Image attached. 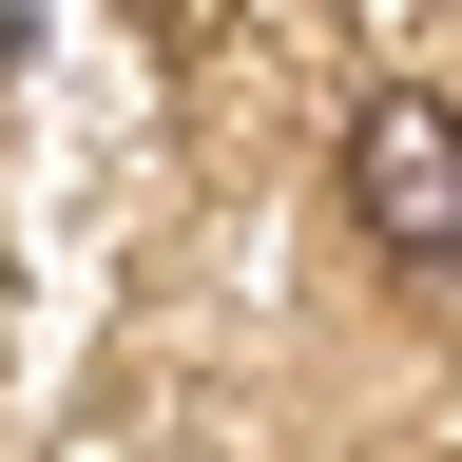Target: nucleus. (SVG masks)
<instances>
[{"label": "nucleus", "mask_w": 462, "mask_h": 462, "mask_svg": "<svg viewBox=\"0 0 462 462\" xmlns=\"http://www.w3.org/2000/svg\"><path fill=\"white\" fill-rule=\"evenodd\" d=\"M346 212H366L404 270H462V116L443 97H366L346 116Z\"/></svg>", "instance_id": "obj_1"}]
</instances>
